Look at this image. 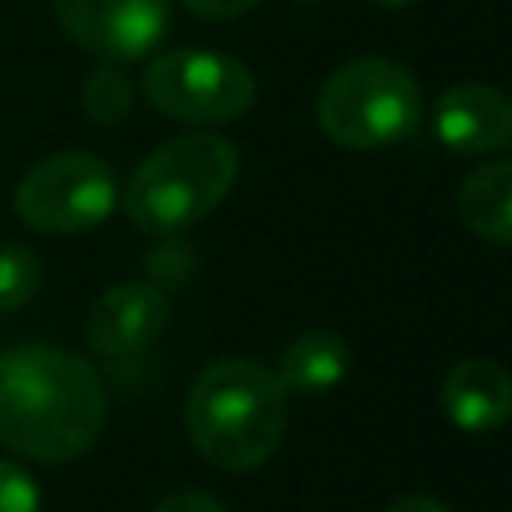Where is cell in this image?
<instances>
[{"label":"cell","instance_id":"cell-1","mask_svg":"<svg viewBox=\"0 0 512 512\" xmlns=\"http://www.w3.org/2000/svg\"><path fill=\"white\" fill-rule=\"evenodd\" d=\"M108 420L96 368L52 344H20L0 356V444L40 464L84 456Z\"/></svg>","mask_w":512,"mask_h":512},{"label":"cell","instance_id":"cell-11","mask_svg":"<svg viewBox=\"0 0 512 512\" xmlns=\"http://www.w3.org/2000/svg\"><path fill=\"white\" fill-rule=\"evenodd\" d=\"M456 212L488 244H512V160H488L460 180Z\"/></svg>","mask_w":512,"mask_h":512},{"label":"cell","instance_id":"cell-10","mask_svg":"<svg viewBox=\"0 0 512 512\" xmlns=\"http://www.w3.org/2000/svg\"><path fill=\"white\" fill-rule=\"evenodd\" d=\"M440 408L468 436L496 432L512 416V376H508V368H500L496 360H484V356L452 364L448 376L440 380Z\"/></svg>","mask_w":512,"mask_h":512},{"label":"cell","instance_id":"cell-20","mask_svg":"<svg viewBox=\"0 0 512 512\" xmlns=\"http://www.w3.org/2000/svg\"><path fill=\"white\" fill-rule=\"evenodd\" d=\"M300 4H316V0H300Z\"/></svg>","mask_w":512,"mask_h":512},{"label":"cell","instance_id":"cell-7","mask_svg":"<svg viewBox=\"0 0 512 512\" xmlns=\"http://www.w3.org/2000/svg\"><path fill=\"white\" fill-rule=\"evenodd\" d=\"M52 12L84 52L132 64L164 40L172 0H52Z\"/></svg>","mask_w":512,"mask_h":512},{"label":"cell","instance_id":"cell-15","mask_svg":"<svg viewBox=\"0 0 512 512\" xmlns=\"http://www.w3.org/2000/svg\"><path fill=\"white\" fill-rule=\"evenodd\" d=\"M0 512H40V484L16 460H0Z\"/></svg>","mask_w":512,"mask_h":512},{"label":"cell","instance_id":"cell-8","mask_svg":"<svg viewBox=\"0 0 512 512\" xmlns=\"http://www.w3.org/2000/svg\"><path fill=\"white\" fill-rule=\"evenodd\" d=\"M172 320L168 296L148 280H124L104 288L88 316H84V340L96 356L124 360L152 348Z\"/></svg>","mask_w":512,"mask_h":512},{"label":"cell","instance_id":"cell-2","mask_svg":"<svg viewBox=\"0 0 512 512\" xmlns=\"http://www.w3.org/2000/svg\"><path fill=\"white\" fill-rule=\"evenodd\" d=\"M192 448L220 472H252L268 464L288 428V388L276 368L228 356L208 364L184 400Z\"/></svg>","mask_w":512,"mask_h":512},{"label":"cell","instance_id":"cell-13","mask_svg":"<svg viewBox=\"0 0 512 512\" xmlns=\"http://www.w3.org/2000/svg\"><path fill=\"white\" fill-rule=\"evenodd\" d=\"M80 108L92 124H120L132 112V80L124 64L100 60L80 84Z\"/></svg>","mask_w":512,"mask_h":512},{"label":"cell","instance_id":"cell-19","mask_svg":"<svg viewBox=\"0 0 512 512\" xmlns=\"http://www.w3.org/2000/svg\"><path fill=\"white\" fill-rule=\"evenodd\" d=\"M372 4H380V8H412L416 0H372Z\"/></svg>","mask_w":512,"mask_h":512},{"label":"cell","instance_id":"cell-4","mask_svg":"<svg viewBox=\"0 0 512 512\" xmlns=\"http://www.w3.org/2000/svg\"><path fill=\"white\" fill-rule=\"evenodd\" d=\"M416 76L384 56H364L336 68L316 92L320 132L352 152H376L400 144L420 124Z\"/></svg>","mask_w":512,"mask_h":512},{"label":"cell","instance_id":"cell-12","mask_svg":"<svg viewBox=\"0 0 512 512\" xmlns=\"http://www.w3.org/2000/svg\"><path fill=\"white\" fill-rule=\"evenodd\" d=\"M348 364H352V348L340 332L332 328H308L300 332L284 352H280V364H276V376L288 392H328L336 388L344 376H348Z\"/></svg>","mask_w":512,"mask_h":512},{"label":"cell","instance_id":"cell-17","mask_svg":"<svg viewBox=\"0 0 512 512\" xmlns=\"http://www.w3.org/2000/svg\"><path fill=\"white\" fill-rule=\"evenodd\" d=\"M260 0H184V8L200 20H236L244 12H252Z\"/></svg>","mask_w":512,"mask_h":512},{"label":"cell","instance_id":"cell-16","mask_svg":"<svg viewBox=\"0 0 512 512\" xmlns=\"http://www.w3.org/2000/svg\"><path fill=\"white\" fill-rule=\"evenodd\" d=\"M152 512H228V508L212 492H204V488H184V492L164 496Z\"/></svg>","mask_w":512,"mask_h":512},{"label":"cell","instance_id":"cell-3","mask_svg":"<svg viewBox=\"0 0 512 512\" xmlns=\"http://www.w3.org/2000/svg\"><path fill=\"white\" fill-rule=\"evenodd\" d=\"M240 176V152L212 132L156 144L124 184V212L148 236H176L208 220Z\"/></svg>","mask_w":512,"mask_h":512},{"label":"cell","instance_id":"cell-6","mask_svg":"<svg viewBox=\"0 0 512 512\" xmlns=\"http://www.w3.org/2000/svg\"><path fill=\"white\" fill-rule=\"evenodd\" d=\"M120 200L116 172L96 152H52L36 160L12 192L16 216L48 236H76L112 216Z\"/></svg>","mask_w":512,"mask_h":512},{"label":"cell","instance_id":"cell-14","mask_svg":"<svg viewBox=\"0 0 512 512\" xmlns=\"http://www.w3.org/2000/svg\"><path fill=\"white\" fill-rule=\"evenodd\" d=\"M40 256L24 244H0V312L24 308L40 292Z\"/></svg>","mask_w":512,"mask_h":512},{"label":"cell","instance_id":"cell-5","mask_svg":"<svg viewBox=\"0 0 512 512\" xmlns=\"http://www.w3.org/2000/svg\"><path fill=\"white\" fill-rule=\"evenodd\" d=\"M144 100L180 124H228L256 104V76L244 60L212 48H168L140 76Z\"/></svg>","mask_w":512,"mask_h":512},{"label":"cell","instance_id":"cell-9","mask_svg":"<svg viewBox=\"0 0 512 512\" xmlns=\"http://www.w3.org/2000/svg\"><path fill=\"white\" fill-rule=\"evenodd\" d=\"M432 124L444 148L460 156H492L512 144V100L480 80H460L440 92Z\"/></svg>","mask_w":512,"mask_h":512},{"label":"cell","instance_id":"cell-18","mask_svg":"<svg viewBox=\"0 0 512 512\" xmlns=\"http://www.w3.org/2000/svg\"><path fill=\"white\" fill-rule=\"evenodd\" d=\"M384 512H452V508L440 504V500H432V496H400Z\"/></svg>","mask_w":512,"mask_h":512}]
</instances>
